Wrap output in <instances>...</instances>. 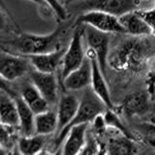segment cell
Segmentation results:
<instances>
[{
    "label": "cell",
    "instance_id": "cell-1",
    "mask_svg": "<svg viewBox=\"0 0 155 155\" xmlns=\"http://www.w3.org/2000/svg\"><path fill=\"white\" fill-rule=\"evenodd\" d=\"M153 56V45L144 37H132L121 41L109 53L108 66L118 72L139 73Z\"/></svg>",
    "mask_w": 155,
    "mask_h": 155
},
{
    "label": "cell",
    "instance_id": "cell-2",
    "mask_svg": "<svg viewBox=\"0 0 155 155\" xmlns=\"http://www.w3.org/2000/svg\"><path fill=\"white\" fill-rule=\"evenodd\" d=\"M64 32V27L58 26L54 31L48 35L21 33L9 44L17 51L25 56L43 54L63 48L61 47V37Z\"/></svg>",
    "mask_w": 155,
    "mask_h": 155
},
{
    "label": "cell",
    "instance_id": "cell-3",
    "mask_svg": "<svg viewBox=\"0 0 155 155\" xmlns=\"http://www.w3.org/2000/svg\"><path fill=\"white\" fill-rule=\"evenodd\" d=\"M108 109L106 108L104 103L93 93L90 87L84 89L81 96L80 97L79 108L74 119L64 131L55 136L54 142L52 143V148L54 149L53 151H58V149H60L63 140L71 127L80 124H90L97 116L103 114Z\"/></svg>",
    "mask_w": 155,
    "mask_h": 155
},
{
    "label": "cell",
    "instance_id": "cell-4",
    "mask_svg": "<svg viewBox=\"0 0 155 155\" xmlns=\"http://www.w3.org/2000/svg\"><path fill=\"white\" fill-rule=\"evenodd\" d=\"M139 0H80L73 5V9L82 13L98 11L115 18L139 9Z\"/></svg>",
    "mask_w": 155,
    "mask_h": 155
},
{
    "label": "cell",
    "instance_id": "cell-5",
    "mask_svg": "<svg viewBox=\"0 0 155 155\" xmlns=\"http://www.w3.org/2000/svg\"><path fill=\"white\" fill-rule=\"evenodd\" d=\"M84 38L88 46L87 51L94 55L102 74L106 77L110 53L109 34L98 31L90 26L84 25Z\"/></svg>",
    "mask_w": 155,
    "mask_h": 155
},
{
    "label": "cell",
    "instance_id": "cell-6",
    "mask_svg": "<svg viewBox=\"0 0 155 155\" xmlns=\"http://www.w3.org/2000/svg\"><path fill=\"white\" fill-rule=\"evenodd\" d=\"M84 27L78 25L73 33L72 39L68 48H66L60 67L61 79H64L71 72L78 69L85 59V51L84 48Z\"/></svg>",
    "mask_w": 155,
    "mask_h": 155
},
{
    "label": "cell",
    "instance_id": "cell-7",
    "mask_svg": "<svg viewBox=\"0 0 155 155\" xmlns=\"http://www.w3.org/2000/svg\"><path fill=\"white\" fill-rule=\"evenodd\" d=\"M76 25H87L103 33H125L118 18L98 11L82 13L76 21Z\"/></svg>",
    "mask_w": 155,
    "mask_h": 155
},
{
    "label": "cell",
    "instance_id": "cell-8",
    "mask_svg": "<svg viewBox=\"0 0 155 155\" xmlns=\"http://www.w3.org/2000/svg\"><path fill=\"white\" fill-rule=\"evenodd\" d=\"M30 82L51 106L58 101V84L54 74H46L33 70L30 73Z\"/></svg>",
    "mask_w": 155,
    "mask_h": 155
},
{
    "label": "cell",
    "instance_id": "cell-9",
    "mask_svg": "<svg viewBox=\"0 0 155 155\" xmlns=\"http://www.w3.org/2000/svg\"><path fill=\"white\" fill-rule=\"evenodd\" d=\"M85 56L89 59L91 65V81L89 86L90 89L103 102L107 109L114 110V104L113 101H111L110 93L106 81V77L102 74L94 55L89 51L85 52Z\"/></svg>",
    "mask_w": 155,
    "mask_h": 155
},
{
    "label": "cell",
    "instance_id": "cell-10",
    "mask_svg": "<svg viewBox=\"0 0 155 155\" xmlns=\"http://www.w3.org/2000/svg\"><path fill=\"white\" fill-rule=\"evenodd\" d=\"M29 64L25 57L0 54V77L10 82L18 80L28 72Z\"/></svg>",
    "mask_w": 155,
    "mask_h": 155
},
{
    "label": "cell",
    "instance_id": "cell-11",
    "mask_svg": "<svg viewBox=\"0 0 155 155\" xmlns=\"http://www.w3.org/2000/svg\"><path fill=\"white\" fill-rule=\"evenodd\" d=\"M79 104L80 98L72 93L64 94L58 99L57 110L55 111L57 117V131L55 135L64 131L72 122L77 114Z\"/></svg>",
    "mask_w": 155,
    "mask_h": 155
},
{
    "label": "cell",
    "instance_id": "cell-12",
    "mask_svg": "<svg viewBox=\"0 0 155 155\" xmlns=\"http://www.w3.org/2000/svg\"><path fill=\"white\" fill-rule=\"evenodd\" d=\"M66 48H61L59 50L43 54L29 55L26 56L29 63L33 66L34 70L46 73V74H54V73L61 67Z\"/></svg>",
    "mask_w": 155,
    "mask_h": 155
},
{
    "label": "cell",
    "instance_id": "cell-13",
    "mask_svg": "<svg viewBox=\"0 0 155 155\" xmlns=\"http://www.w3.org/2000/svg\"><path fill=\"white\" fill-rule=\"evenodd\" d=\"M111 130L114 134H109L107 131L105 143L107 155H137V145L132 139L114 129Z\"/></svg>",
    "mask_w": 155,
    "mask_h": 155
},
{
    "label": "cell",
    "instance_id": "cell-14",
    "mask_svg": "<svg viewBox=\"0 0 155 155\" xmlns=\"http://www.w3.org/2000/svg\"><path fill=\"white\" fill-rule=\"evenodd\" d=\"M91 65L89 59L85 56L82 64L62 79V84L67 91H80L90 86Z\"/></svg>",
    "mask_w": 155,
    "mask_h": 155
},
{
    "label": "cell",
    "instance_id": "cell-15",
    "mask_svg": "<svg viewBox=\"0 0 155 155\" xmlns=\"http://www.w3.org/2000/svg\"><path fill=\"white\" fill-rule=\"evenodd\" d=\"M89 124H80L69 129L60 149L61 155H77L84 147Z\"/></svg>",
    "mask_w": 155,
    "mask_h": 155
},
{
    "label": "cell",
    "instance_id": "cell-16",
    "mask_svg": "<svg viewBox=\"0 0 155 155\" xmlns=\"http://www.w3.org/2000/svg\"><path fill=\"white\" fill-rule=\"evenodd\" d=\"M150 108L149 95L145 92H136L124 99L121 109L128 117L142 116L148 113Z\"/></svg>",
    "mask_w": 155,
    "mask_h": 155
},
{
    "label": "cell",
    "instance_id": "cell-17",
    "mask_svg": "<svg viewBox=\"0 0 155 155\" xmlns=\"http://www.w3.org/2000/svg\"><path fill=\"white\" fill-rule=\"evenodd\" d=\"M118 21L124 29V32L132 37H148L153 36L154 34L153 29L145 24L134 11L119 17Z\"/></svg>",
    "mask_w": 155,
    "mask_h": 155
},
{
    "label": "cell",
    "instance_id": "cell-18",
    "mask_svg": "<svg viewBox=\"0 0 155 155\" xmlns=\"http://www.w3.org/2000/svg\"><path fill=\"white\" fill-rule=\"evenodd\" d=\"M19 97L32 110L34 114H41L50 110V105L47 103V101L43 98V96L39 93L35 87L31 84V82L25 84L22 86Z\"/></svg>",
    "mask_w": 155,
    "mask_h": 155
},
{
    "label": "cell",
    "instance_id": "cell-19",
    "mask_svg": "<svg viewBox=\"0 0 155 155\" xmlns=\"http://www.w3.org/2000/svg\"><path fill=\"white\" fill-rule=\"evenodd\" d=\"M0 123L14 130L18 127L16 102L4 93H0Z\"/></svg>",
    "mask_w": 155,
    "mask_h": 155
},
{
    "label": "cell",
    "instance_id": "cell-20",
    "mask_svg": "<svg viewBox=\"0 0 155 155\" xmlns=\"http://www.w3.org/2000/svg\"><path fill=\"white\" fill-rule=\"evenodd\" d=\"M57 131V117L56 113L48 110L41 114H35L34 119V133L40 136H51L56 134Z\"/></svg>",
    "mask_w": 155,
    "mask_h": 155
},
{
    "label": "cell",
    "instance_id": "cell-21",
    "mask_svg": "<svg viewBox=\"0 0 155 155\" xmlns=\"http://www.w3.org/2000/svg\"><path fill=\"white\" fill-rule=\"evenodd\" d=\"M16 102L17 110H18V127L19 132L22 136L35 135L34 133V119L35 114L32 113V110L25 105L22 99L19 96H17L14 99Z\"/></svg>",
    "mask_w": 155,
    "mask_h": 155
},
{
    "label": "cell",
    "instance_id": "cell-22",
    "mask_svg": "<svg viewBox=\"0 0 155 155\" xmlns=\"http://www.w3.org/2000/svg\"><path fill=\"white\" fill-rule=\"evenodd\" d=\"M48 143V137L40 135L21 136L18 140L17 148L21 155H36L45 149Z\"/></svg>",
    "mask_w": 155,
    "mask_h": 155
},
{
    "label": "cell",
    "instance_id": "cell-23",
    "mask_svg": "<svg viewBox=\"0 0 155 155\" xmlns=\"http://www.w3.org/2000/svg\"><path fill=\"white\" fill-rule=\"evenodd\" d=\"M103 117L105 124L107 126V128L110 129H114L116 131H118L122 135L127 136V137L131 138L130 135L128 134V131L124 127V125L121 122V120L117 116V114H115V111L114 110H107L105 113L103 114Z\"/></svg>",
    "mask_w": 155,
    "mask_h": 155
},
{
    "label": "cell",
    "instance_id": "cell-24",
    "mask_svg": "<svg viewBox=\"0 0 155 155\" xmlns=\"http://www.w3.org/2000/svg\"><path fill=\"white\" fill-rule=\"evenodd\" d=\"M99 144L90 132H87L85 144L77 155H96Z\"/></svg>",
    "mask_w": 155,
    "mask_h": 155
},
{
    "label": "cell",
    "instance_id": "cell-25",
    "mask_svg": "<svg viewBox=\"0 0 155 155\" xmlns=\"http://www.w3.org/2000/svg\"><path fill=\"white\" fill-rule=\"evenodd\" d=\"M14 129L8 128L0 123V145L9 149L13 145Z\"/></svg>",
    "mask_w": 155,
    "mask_h": 155
},
{
    "label": "cell",
    "instance_id": "cell-26",
    "mask_svg": "<svg viewBox=\"0 0 155 155\" xmlns=\"http://www.w3.org/2000/svg\"><path fill=\"white\" fill-rule=\"evenodd\" d=\"M51 11L56 15V17L60 21H65L67 18V12L64 6L58 0H44Z\"/></svg>",
    "mask_w": 155,
    "mask_h": 155
},
{
    "label": "cell",
    "instance_id": "cell-27",
    "mask_svg": "<svg viewBox=\"0 0 155 155\" xmlns=\"http://www.w3.org/2000/svg\"><path fill=\"white\" fill-rule=\"evenodd\" d=\"M134 12L145 24L154 30V8L137 9Z\"/></svg>",
    "mask_w": 155,
    "mask_h": 155
},
{
    "label": "cell",
    "instance_id": "cell-28",
    "mask_svg": "<svg viewBox=\"0 0 155 155\" xmlns=\"http://www.w3.org/2000/svg\"><path fill=\"white\" fill-rule=\"evenodd\" d=\"M0 93L7 94L8 96L12 97L13 99L17 97V95L15 94V91L13 90L12 85L10 84V81L3 79L2 77H0Z\"/></svg>",
    "mask_w": 155,
    "mask_h": 155
},
{
    "label": "cell",
    "instance_id": "cell-29",
    "mask_svg": "<svg viewBox=\"0 0 155 155\" xmlns=\"http://www.w3.org/2000/svg\"><path fill=\"white\" fill-rule=\"evenodd\" d=\"M0 8L1 9H3L5 12H6L7 14H8V16H9V18L12 19V21L15 22V24L17 25V23H16V21H15V18H14V17L12 16V14H11V12L9 11V9L7 8V6H6V4H5V2L3 1V0H0Z\"/></svg>",
    "mask_w": 155,
    "mask_h": 155
},
{
    "label": "cell",
    "instance_id": "cell-30",
    "mask_svg": "<svg viewBox=\"0 0 155 155\" xmlns=\"http://www.w3.org/2000/svg\"><path fill=\"white\" fill-rule=\"evenodd\" d=\"M36 155H61L60 151H55V152H51L47 149H43L42 151H40Z\"/></svg>",
    "mask_w": 155,
    "mask_h": 155
},
{
    "label": "cell",
    "instance_id": "cell-31",
    "mask_svg": "<svg viewBox=\"0 0 155 155\" xmlns=\"http://www.w3.org/2000/svg\"><path fill=\"white\" fill-rule=\"evenodd\" d=\"M96 155H107L106 148H105V143L99 144V147H98V150H97Z\"/></svg>",
    "mask_w": 155,
    "mask_h": 155
},
{
    "label": "cell",
    "instance_id": "cell-32",
    "mask_svg": "<svg viewBox=\"0 0 155 155\" xmlns=\"http://www.w3.org/2000/svg\"><path fill=\"white\" fill-rule=\"evenodd\" d=\"M27 1L33 2V3H35V4L39 5V6H42V7H48V6L46 4V2L44 1V0H27Z\"/></svg>",
    "mask_w": 155,
    "mask_h": 155
},
{
    "label": "cell",
    "instance_id": "cell-33",
    "mask_svg": "<svg viewBox=\"0 0 155 155\" xmlns=\"http://www.w3.org/2000/svg\"><path fill=\"white\" fill-rule=\"evenodd\" d=\"M4 25H5V18H4V15H3V13H2L1 11H0V30H1V29H3Z\"/></svg>",
    "mask_w": 155,
    "mask_h": 155
},
{
    "label": "cell",
    "instance_id": "cell-34",
    "mask_svg": "<svg viewBox=\"0 0 155 155\" xmlns=\"http://www.w3.org/2000/svg\"><path fill=\"white\" fill-rule=\"evenodd\" d=\"M10 154V150L3 147L2 145H0V155H9Z\"/></svg>",
    "mask_w": 155,
    "mask_h": 155
},
{
    "label": "cell",
    "instance_id": "cell-35",
    "mask_svg": "<svg viewBox=\"0 0 155 155\" xmlns=\"http://www.w3.org/2000/svg\"><path fill=\"white\" fill-rule=\"evenodd\" d=\"M9 155H21V153H19V151L18 150V148H17V147H15L11 151H10V154Z\"/></svg>",
    "mask_w": 155,
    "mask_h": 155
},
{
    "label": "cell",
    "instance_id": "cell-36",
    "mask_svg": "<svg viewBox=\"0 0 155 155\" xmlns=\"http://www.w3.org/2000/svg\"><path fill=\"white\" fill-rule=\"evenodd\" d=\"M75 1H77V0H68L67 3H66V5H69L70 3H72V2H75Z\"/></svg>",
    "mask_w": 155,
    "mask_h": 155
},
{
    "label": "cell",
    "instance_id": "cell-37",
    "mask_svg": "<svg viewBox=\"0 0 155 155\" xmlns=\"http://www.w3.org/2000/svg\"><path fill=\"white\" fill-rule=\"evenodd\" d=\"M139 1H149V0H139Z\"/></svg>",
    "mask_w": 155,
    "mask_h": 155
},
{
    "label": "cell",
    "instance_id": "cell-38",
    "mask_svg": "<svg viewBox=\"0 0 155 155\" xmlns=\"http://www.w3.org/2000/svg\"><path fill=\"white\" fill-rule=\"evenodd\" d=\"M63 1H64V2H65V4H66V3H67V1H68V0H63Z\"/></svg>",
    "mask_w": 155,
    "mask_h": 155
}]
</instances>
